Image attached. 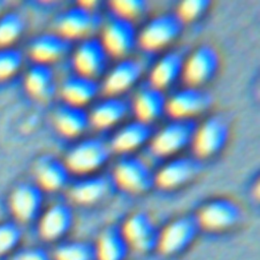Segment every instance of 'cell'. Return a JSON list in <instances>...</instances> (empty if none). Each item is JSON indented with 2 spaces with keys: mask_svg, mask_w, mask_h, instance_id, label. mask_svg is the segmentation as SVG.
Masks as SVG:
<instances>
[{
  "mask_svg": "<svg viewBox=\"0 0 260 260\" xmlns=\"http://www.w3.org/2000/svg\"><path fill=\"white\" fill-rule=\"evenodd\" d=\"M54 124L59 133L66 137H76L89 126V115L83 107L60 106L54 114Z\"/></svg>",
  "mask_w": 260,
  "mask_h": 260,
  "instance_id": "26",
  "label": "cell"
},
{
  "mask_svg": "<svg viewBox=\"0 0 260 260\" xmlns=\"http://www.w3.org/2000/svg\"><path fill=\"white\" fill-rule=\"evenodd\" d=\"M24 29V20L17 12H8L0 18V46L15 42Z\"/></svg>",
  "mask_w": 260,
  "mask_h": 260,
  "instance_id": "30",
  "label": "cell"
},
{
  "mask_svg": "<svg viewBox=\"0 0 260 260\" xmlns=\"http://www.w3.org/2000/svg\"><path fill=\"white\" fill-rule=\"evenodd\" d=\"M242 208L230 198H214L205 202L195 217L200 230L219 233L237 226L242 219Z\"/></svg>",
  "mask_w": 260,
  "mask_h": 260,
  "instance_id": "5",
  "label": "cell"
},
{
  "mask_svg": "<svg viewBox=\"0 0 260 260\" xmlns=\"http://www.w3.org/2000/svg\"><path fill=\"white\" fill-rule=\"evenodd\" d=\"M184 22L175 13H162L151 18L138 32L137 44L146 51L161 49L176 40Z\"/></svg>",
  "mask_w": 260,
  "mask_h": 260,
  "instance_id": "6",
  "label": "cell"
},
{
  "mask_svg": "<svg viewBox=\"0 0 260 260\" xmlns=\"http://www.w3.org/2000/svg\"><path fill=\"white\" fill-rule=\"evenodd\" d=\"M73 220L71 207L63 202H55L40 216L39 233L48 242L59 241L69 233Z\"/></svg>",
  "mask_w": 260,
  "mask_h": 260,
  "instance_id": "17",
  "label": "cell"
},
{
  "mask_svg": "<svg viewBox=\"0 0 260 260\" xmlns=\"http://www.w3.org/2000/svg\"><path fill=\"white\" fill-rule=\"evenodd\" d=\"M26 89L38 99H49L55 91V74L48 64L36 63L25 75Z\"/></svg>",
  "mask_w": 260,
  "mask_h": 260,
  "instance_id": "28",
  "label": "cell"
},
{
  "mask_svg": "<svg viewBox=\"0 0 260 260\" xmlns=\"http://www.w3.org/2000/svg\"><path fill=\"white\" fill-rule=\"evenodd\" d=\"M197 124L193 119H174L154 133L149 141L153 155L169 156L192 144Z\"/></svg>",
  "mask_w": 260,
  "mask_h": 260,
  "instance_id": "3",
  "label": "cell"
},
{
  "mask_svg": "<svg viewBox=\"0 0 260 260\" xmlns=\"http://www.w3.org/2000/svg\"><path fill=\"white\" fill-rule=\"evenodd\" d=\"M11 260H52V257L42 248H27L16 252Z\"/></svg>",
  "mask_w": 260,
  "mask_h": 260,
  "instance_id": "35",
  "label": "cell"
},
{
  "mask_svg": "<svg viewBox=\"0 0 260 260\" xmlns=\"http://www.w3.org/2000/svg\"><path fill=\"white\" fill-rule=\"evenodd\" d=\"M199 231L195 215L179 216L159 231L156 250L164 256H177L193 244Z\"/></svg>",
  "mask_w": 260,
  "mask_h": 260,
  "instance_id": "4",
  "label": "cell"
},
{
  "mask_svg": "<svg viewBox=\"0 0 260 260\" xmlns=\"http://www.w3.org/2000/svg\"><path fill=\"white\" fill-rule=\"evenodd\" d=\"M230 125L226 119L219 115L207 118L197 126L192 146L196 157L207 158L219 152L228 142Z\"/></svg>",
  "mask_w": 260,
  "mask_h": 260,
  "instance_id": "8",
  "label": "cell"
},
{
  "mask_svg": "<svg viewBox=\"0 0 260 260\" xmlns=\"http://www.w3.org/2000/svg\"><path fill=\"white\" fill-rule=\"evenodd\" d=\"M212 104V95L201 87L187 86L167 100L166 112L174 119H193L205 112Z\"/></svg>",
  "mask_w": 260,
  "mask_h": 260,
  "instance_id": "14",
  "label": "cell"
},
{
  "mask_svg": "<svg viewBox=\"0 0 260 260\" xmlns=\"http://www.w3.org/2000/svg\"><path fill=\"white\" fill-rule=\"evenodd\" d=\"M116 16L133 21L147 9V2L143 0H115L110 3Z\"/></svg>",
  "mask_w": 260,
  "mask_h": 260,
  "instance_id": "31",
  "label": "cell"
},
{
  "mask_svg": "<svg viewBox=\"0 0 260 260\" xmlns=\"http://www.w3.org/2000/svg\"><path fill=\"white\" fill-rule=\"evenodd\" d=\"M102 25V17L95 9L78 3L63 11L56 19L57 34L67 40L85 38Z\"/></svg>",
  "mask_w": 260,
  "mask_h": 260,
  "instance_id": "7",
  "label": "cell"
},
{
  "mask_svg": "<svg viewBox=\"0 0 260 260\" xmlns=\"http://www.w3.org/2000/svg\"><path fill=\"white\" fill-rule=\"evenodd\" d=\"M129 105L118 96H108L98 103L89 115V123L98 129L110 128L122 121L128 114Z\"/></svg>",
  "mask_w": 260,
  "mask_h": 260,
  "instance_id": "25",
  "label": "cell"
},
{
  "mask_svg": "<svg viewBox=\"0 0 260 260\" xmlns=\"http://www.w3.org/2000/svg\"><path fill=\"white\" fill-rule=\"evenodd\" d=\"M143 71V63L138 59L123 58L107 73L102 89L109 96H116L131 88L140 79Z\"/></svg>",
  "mask_w": 260,
  "mask_h": 260,
  "instance_id": "16",
  "label": "cell"
},
{
  "mask_svg": "<svg viewBox=\"0 0 260 260\" xmlns=\"http://www.w3.org/2000/svg\"><path fill=\"white\" fill-rule=\"evenodd\" d=\"M44 202L43 190L31 183H21L11 193L10 206L13 214L21 221L28 222L37 218Z\"/></svg>",
  "mask_w": 260,
  "mask_h": 260,
  "instance_id": "18",
  "label": "cell"
},
{
  "mask_svg": "<svg viewBox=\"0 0 260 260\" xmlns=\"http://www.w3.org/2000/svg\"><path fill=\"white\" fill-rule=\"evenodd\" d=\"M152 135L150 124L136 119L122 126L113 135L109 143L112 151L127 153L149 142Z\"/></svg>",
  "mask_w": 260,
  "mask_h": 260,
  "instance_id": "20",
  "label": "cell"
},
{
  "mask_svg": "<svg viewBox=\"0 0 260 260\" xmlns=\"http://www.w3.org/2000/svg\"><path fill=\"white\" fill-rule=\"evenodd\" d=\"M121 232L130 249L139 253L156 250L159 231L153 218L145 211H135L124 221Z\"/></svg>",
  "mask_w": 260,
  "mask_h": 260,
  "instance_id": "10",
  "label": "cell"
},
{
  "mask_svg": "<svg viewBox=\"0 0 260 260\" xmlns=\"http://www.w3.org/2000/svg\"><path fill=\"white\" fill-rule=\"evenodd\" d=\"M54 260H96L94 245L84 241H69L59 244L53 253Z\"/></svg>",
  "mask_w": 260,
  "mask_h": 260,
  "instance_id": "29",
  "label": "cell"
},
{
  "mask_svg": "<svg viewBox=\"0 0 260 260\" xmlns=\"http://www.w3.org/2000/svg\"><path fill=\"white\" fill-rule=\"evenodd\" d=\"M99 90L96 79L77 73L66 77L60 86V94L65 104L76 107L88 104L96 96Z\"/></svg>",
  "mask_w": 260,
  "mask_h": 260,
  "instance_id": "23",
  "label": "cell"
},
{
  "mask_svg": "<svg viewBox=\"0 0 260 260\" xmlns=\"http://www.w3.org/2000/svg\"><path fill=\"white\" fill-rule=\"evenodd\" d=\"M21 230L13 221L0 223V256L13 251L21 240Z\"/></svg>",
  "mask_w": 260,
  "mask_h": 260,
  "instance_id": "32",
  "label": "cell"
},
{
  "mask_svg": "<svg viewBox=\"0 0 260 260\" xmlns=\"http://www.w3.org/2000/svg\"><path fill=\"white\" fill-rule=\"evenodd\" d=\"M110 143L98 137L82 139L66 153L64 162L69 172L85 175L101 169L112 154Z\"/></svg>",
  "mask_w": 260,
  "mask_h": 260,
  "instance_id": "1",
  "label": "cell"
},
{
  "mask_svg": "<svg viewBox=\"0 0 260 260\" xmlns=\"http://www.w3.org/2000/svg\"><path fill=\"white\" fill-rule=\"evenodd\" d=\"M94 250L96 260H125L130 248L121 229L109 226L100 234Z\"/></svg>",
  "mask_w": 260,
  "mask_h": 260,
  "instance_id": "27",
  "label": "cell"
},
{
  "mask_svg": "<svg viewBox=\"0 0 260 260\" xmlns=\"http://www.w3.org/2000/svg\"><path fill=\"white\" fill-rule=\"evenodd\" d=\"M219 63L216 49L210 45H201L184 60L182 76L188 86L201 87L215 76Z\"/></svg>",
  "mask_w": 260,
  "mask_h": 260,
  "instance_id": "9",
  "label": "cell"
},
{
  "mask_svg": "<svg viewBox=\"0 0 260 260\" xmlns=\"http://www.w3.org/2000/svg\"><path fill=\"white\" fill-rule=\"evenodd\" d=\"M209 5L208 0H186L178 5L176 14L183 22L193 21L204 14Z\"/></svg>",
  "mask_w": 260,
  "mask_h": 260,
  "instance_id": "34",
  "label": "cell"
},
{
  "mask_svg": "<svg viewBox=\"0 0 260 260\" xmlns=\"http://www.w3.org/2000/svg\"><path fill=\"white\" fill-rule=\"evenodd\" d=\"M38 186L47 191H59L69 183L70 172L65 162L52 155L41 156L35 166Z\"/></svg>",
  "mask_w": 260,
  "mask_h": 260,
  "instance_id": "19",
  "label": "cell"
},
{
  "mask_svg": "<svg viewBox=\"0 0 260 260\" xmlns=\"http://www.w3.org/2000/svg\"><path fill=\"white\" fill-rule=\"evenodd\" d=\"M137 38L133 21L115 15L103 26L100 40L109 55L126 58L136 46Z\"/></svg>",
  "mask_w": 260,
  "mask_h": 260,
  "instance_id": "11",
  "label": "cell"
},
{
  "mask_svg": "<svg viewBox=\"0 0 260 260\" xmlns=\"http://www.w3.org/2000/svg\"><path fill=\"white\" fill-rule=\"evenodd\" d=\"M112 179L116 187L132 194H143L154 185L150 165L140 156L122 157L114 167Z\"/></svg>",
  "mask_w": 260,
  "mask_h": 260,
  "instance_id": "2",
  "label": "cell"
},
{
  "mask_svg": "<svg viewBox=\"0 0 260 260\" xmlns=\"http://www.w3.org/2000/svg\"><path fill=\"white\" fill-rule=\"evenodd\" d=\"M201 171L202 164L198 157L178 156L154 173V185L164 190L177 189L194 180Z\"/></svg>",
  "mask_w": 260,
  "mask_h": 260,
  "instance_id": "12",
  "label": "cell"
},
{
  "mask_svg": "<svg viewBox=\"0 0 260 260\" xmlns=\"http://www.w3.org/2000/svg\"><path fill=\"white\" fill-rule=\"evenodd\" d=\"M109 56L100 39L87 38L74 50L72 65L77 74L96 79L106 71Z\"/></svg>",
  "mask_w": 260,
  "mask_h": 260,
  "instance_id": "13",
  "label": "cell"
},
{
  "mask_svg": "<svg viewBox=\"0 0 260 260\" xmlns=\"http://www.w3.org/2000/svg\"><path fill=\"white\" fill-rule=\"evenodd\" d=\"M70 50V41L57 32H45L29 44V55L37 63L48 64L63 58Z\"/></svg>",
  "mask_w": 260,
  "mask_h": 260,
  "instance_id": "21",
  "label": "cell"
},
{
  "mask_svg": "<svg viewBox=\"0 0 260 260\" xmlns=\"http://www.w3.org/2000/svg\"><path fill=\"white\" fill-rule=\"evenodd\" d=\"M167 98L161 89L152 85L142 87L133 101V111L136 119L150 124L166 112Z\"/></svg>",
  "mask_w": 260,
  "mask_h": 260,
  "instance_id": "22",
  "label": "cell"
},
{
  "mask_svg": "<svg viewBox=\"0 0 260 260\" xmlns=\"http://www.w3.org/2000/svg\"><path fill=\"white\" fill-rule=\"evenodd\" d=\"M184 60L180 52L166 53L152 66L149 72V84L161 90L172 85L182 75Z\"/></svg>",
  "mask_w": 260,
  "mask_h": 260,
  "instance_id": "24",
  "label": "cell"
},
{
  "mask_svg": "<svg viewBox=\"0 0 260 260\" xmlns=\"http://www.w3.org/2000/svg\"><path fill=\"white\" fill-rule=\"evenodd\" d=\"M115 187L112 176H90L73 183L68 190V197L78 205H94L112 195Z\"/></svg>",
  "mask_w": 260,
  "mask_h": 260,
  "instance_id": "15",
  "label": "cell"
},
{
  "mask_svg": "<svg viewBox=\"0 0 260 260\" xmlns=\"http://www.w3.org/2000/svg\"><path fill=\"white\" fill-rule=\"evenodd\" d=\"M22 54L15 49L0 50V79L14 75L22 65Z\"/></svg>",
  "mask_w": 260,
  "mask_h": 260,
  "instance_id": "33",
  "label": "cell"
}]
</instances>
